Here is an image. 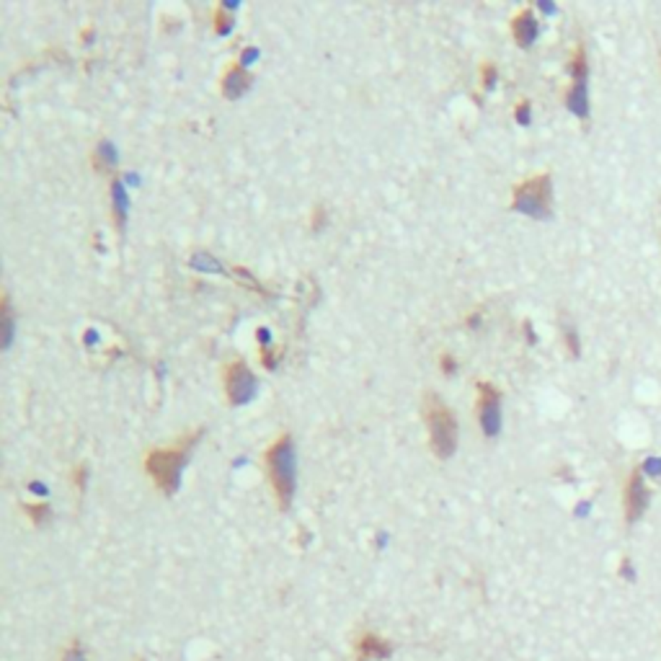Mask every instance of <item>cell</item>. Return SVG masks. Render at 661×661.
I'll return each instance as SVG.
<instances>
[{
	"instance_id": "13",
	"label": "cell",
	"mask_w": 661,
	"mask_h": 661,
	"mask_svg": "<svg viewBox=\"0 0 661 661\" xmlns=\"http://www.w3.org/2000/svg\"><path fill=\"white\" fill-rule=\"evenodd\" d=\"M0 318H3V346H11L13 339V310H11V297L3 295V305H0Z\"/></svg>"
},
{
	"instance_id": "5",
	"label": "cell",
	"mask_w": 661,
	"mask_h": 661,
	"mask_svg": "<svg viewBox=\"0 0 661 661\" xmlns=\"http://www.w3.org/2000/svg\"><path fill=\"white\" fill-rule=\"evenodd\" d=\"M569 70H571V75H574V80H571L569 93H566V104H569V109L579 116V119H586V116H589V96H586L589 62H586V50H584V44H576L574 47Z\"/></svg>"
},
{
	"instance_id": "21",
	"label": "cell",
	"mask_w": 661,
	"mask_h": 661,
	"mask_svg": "<svg viewBox=\"0 0 661 661\" xmlns=\"http://www.w3.org/2000/svg\"><path fill=\"white\" fill-rule=\"evenodd\" d=\"M442 367H444V372H452L455 370V362H452L449 356H444V359H442Z\"/></svg>"
},
{
	"instance_id": "1",
	"label": "cell",
	"mask_w": 661,
	"mask_h": 661,
	"mask_svg": "<svg viewBox=\"0 0 661 661\" xmlns=\"http://www.w3.org/2000/svg\"><path fill=\"white\" fill-rule=\"evenodd\" d=\"M266 465V478H269L277 504L282 512H287L295 498V486H297V457H295V442L290 434H282L263 455Z\"/></svg>"
},
{
	"instance_id": "15",
	"label": "cell",
	"mask_w": 661,
	"mask_h": 661,
	"mask_svg": "<svg viewBox=\"0 0 661 661\" xmlns=\"http://www.w3.org/2000/svg\"><path fill=\"white\" fill-rule=\"evenodd\" d=\"M60 661H88L86 659V651L80 648L78 640H72L70 646L62 648V654H60Z\"/></svg>"
},
{
	"instance_id": "9",
	"label": "cell",
	"mask_w": 661,
	"mask_h": 661,
	"mask_svg": "<svg viewBox=\"0 0 661 661\" xmlns=\"http://www.w3.org/2000/svg\"><path fill=\"white\" fill-rule=\"evenodd\" d=\"M537 31H540V26H537V18H535L532 8H522V11L512 18V36L519 47H525V50L527 47H532V42L537 39Z\"/></svg>"
},
{
	"instance_id": "4",
	"label": "cell",
	"mask_w": 661,
	"mask_h": 661,
	"mask_svg": "<svg viewBox=\"0 0 661 661\" xmlns=\"http://www.w3.org/2000/svg\"><path fill=\"white\" fill-rule=\"evenodd\" d=\"M512 207L517 212L537 217V220L550 217V207H553V181H550V173H537V176L527 178V181L514 186Z\"/></svg>"
},
{
	"instance_id": "17",
	"label": "cell",
	"mask_w": 661,
	"mask_h": 661,
	"mask_svg": "<svg viewBox=\"0 0 661 661\" xmlns=\"http://www.w3.org/2000/svg\"><path fill=\"white\" fill-rule=\"evenodd\" d=\"M493 80H496V67L493 65H484V88L493 86Z\"/></svg>"
},
{
	"instance_id": "11",
	"label": "cell",
	"mask_w": 661,
	"mask_h": 661,
	"mask_svg": "<svg viewBox=\"0 0 661 661\" xmlns=\"http://www.w3.org/2000/svg\"><path fill=\"white\" fill-rule=\"evenodd\" d=\"M359 654L367 656V659H385V656L390 654V643L388 640H383L380 635H375V633H367L362 640H359Z\"/></svg>"
},
{
	"instance_id": "2",
	"label": "cell",
	"mask_w": 661,
	"mask_h": 661,
	"mask_svg": "<svg viewBox=\"0 0 661 661\" xmlns=\"http://www.w3.org/2000/svg\"><path fill=\"white\" fill-rule=\"evenodd\" d=\"M424 421H427L429 447H432L434 455L439 460H447V457L455 455L457 419L437 393H427V398H424Z\"/></svg>"
},
{
	"instance_id": "20",
	"label": "cell",
	"mask_w": 661,
	"mask_h": 661,
	"mask_svg": "<svg viewBox=\"0 0 661 661\" xmlns=\"http://www.w3.org/2000/svg\"><path fill=\"white\" fill-rule=\"evenodd\" d=\"M75 486H78V491H83V486H86V468L83 465L75 470Z\"/></svg>"
},
{
	"instance_id": "6",
	"label": "cell",
	"mask_w": 661,
	"mask_h": 661,
	"mask_svg": "<svg viewBox=\"0 0 661 661\" xmlns=\"http://www.w3.org/2000/svg\"><path fill=\"white\" fill-rule=\"evenodd\" d=\"M256 377L251 372V367L243 359H235L225 367V395L233 405L248 403L256 395Z\"/></svg>"
},
{
	"instance_id": "14",
	"label": "cell",
	"mask_w": 661,
	"mask_h": 661,
	"mask_svg": "<svg viewBox=\"0 0 661 661\" xmlns=\"http://www.w3.org/2000/svg\"><path fill=\"white\" fill-rule=\"evenodd\" d=\"M23 512L29 514L34 525H42V522H47V519H50V506H47V504H26V506H23Z\"/></svg>"
},
{
	"instance_id": "3",
	"label": "cell",
	"mask_w": 661,
	"mask_h": 661,
	"mask_svg": "<svg viewBox=\"0 0 661 661\" xmlns=\"http://www.w3.org/2000/svg\"><path fill=\"white\" fill-rule=\"evenodd\" d=\"M197 442V434H192L189 439H178L173 447L165 449H153L145 457V470L148 476L155 481V486L163 493H176L178 484H181V470H184L186 460H189V449Z\"/></svg>"
},
{
	"instance_id": "10",
	"label": "cell",
	"mask_w": 661,
	"mask_h": 661,
	"mask_svg": "<svg viewBox=\"0 0 661 661\" xmlns=\"http://www.w3.org/2000/svg\"><path fill=\"white\" fill-rule=\"evenodd\" d=\"M251 88V72H246L238 62H233L222 78V96L225 99H241Z\"/></svg>"
},
{
	"instance_id": "16",
	"label": "cell",
	"mask_w": 661,
	"mask_h": 661,
	"mask_svg": "<svg viewBox=\"0 0 661 661\" xmlns=\"http://www.w3.org/2000/svg\"><path fill=\"white\" fill-rule=\"evenodd\" d=\"M214 29H217V34H228L230 29H233V18H230L228 13H225V8H217V13H214Z\"/></svg>"
},
{
	"instance_id": "18",
	"label": "cell",
	"mask_w": 661,
	"mask_h": 661,
	"mask_svg": "<svg viewBox=\"0 0 661 661\" xmlns=\"http://www.w3.org/2000/svg\"><path fill=\"white\" fill-rule=\"evenodd\" d=\"M566 346H569L571 356H576V354H579V344H576V334H574V328H566Z\"/></svg>"
},
{
	"instance_id": "19",
	"label": "cell",
	"mask_w": 661,
	"mask_h": 661,
	"mask_svg": "<svg viewBox=\"0 0 661 661\" xmlns=\"http://www.w3.org/2000/svg\"><path fill=\"white\" fill-rule=\"evenodd\" d=\"M514 114H517V119L522 121V124H527V121H530V104H527V101H522Z\"/></svg>"
},
{
	"instance_id": "7",
	"label": "cell",
	"mask_w": 661,
	"mask_h": 661,
	"mask_svg": "<svg viewBox=\"0 0 661 661\" xmlns=\"http://www.w3.org/2000/svg\"><path fill=\"white\" fill-rule=\"evenodd\" d=\"M648 506V488L646 481H643V468L635 465V468L628 473L626 478V488H623V509H626V522L633 525L643 517Z\"/></svg>"
},
{
	"instance_id": "8",
	"label": "cell",
	"mask_w": 661,
	"mask_h": 661,
	"mask_svg": "<svg viewBox=\"0 0 661 661\" xmlns=\"http://www.w3.org/2000/svg\"><path fill=\"white\" fill-rule=\"evenodd\" d=\"M478 419L486 437L501 432V393L491 383H478Z\"/></svg>"
},
{
	"instance_id": "12",
	"label": "cell",
	"mask_w": 661,
	"mask_h": 661,
	"mask_svg": "<svg viewBox=\"0 0 661 661\" xmlns=\"http://www.w3.org/2000/svg\"><path fill=\"white\" fill-rule=\"evenodd\" d=\"M111 197H114V222L116 228H124V214H127V197H124V186L119 178L111 181Z\"/></svg>"
}]
</instances>
